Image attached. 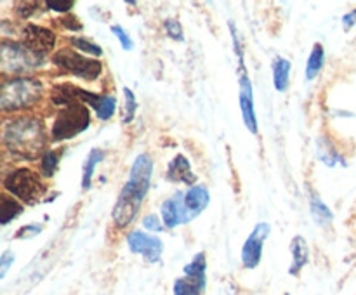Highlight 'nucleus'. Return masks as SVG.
I'll return each mask as SVG.
<instances>
[{
  "instance_id": "72a5a7b5",
  "label": "nucleus",
  "mask_w": 356,
  "mask_h": 295,
  "mask_svg": "<svg viewBox=\"0 0 356 295\" xmlns=\"http://www.w3.org/2000/svg\"><path fill=\"white\" fill-rule=\"evenodd\" d=\"M58 23L61 24L63 28H66V30H70V31H80V30H83V24L80 23V19L79 17L75 16V14H65V16H61L58 19Z\"/></svg>"
},
{
  "instance_id": "2f4dec72",
  "label": "nucleus",
  "mask_w": 356,
  "mask_h": 295,
  "mask_svg": "<svg viewBox=\"0 0 356 295\" xmlns=\"http://www.w3.org/2000/svg\"><path fill=\"white\" fill-rule=\"evenodd\" d=\"M143 228L153 235V233H162L165 226H163V221L156 214H146L143 217Z\"/></svg>"
},
{
  "instance_id": "c85d7f7f",
  "label": "nucleus",
  "mask_w": 356,
  "mask_h": 295,
  "mask_svg": "<svg viewBox=\"0 0 356 295\" xmlns=\"http://www.w3.org/2000/svg\"><path fill=\"white\" fill-rule=\"evenodd\" d=\"M42 231H44V226H42L40 222H30V224L21 226V228L16 231V235H14V238L16 239H31V238H35V236L40 235Z\"/></svg>"
},
{
  "instance_id": "aec40b11",
  "label": "nucleus",
  "mask_w": 356,
  "mask_h": 295,
  "mask_svg": "<svg viewBox=\"0 0 356 295\" xmlns=\"http://www.w3.org/2000/svg\"><path fill=\"white\" fill-rule=\"evenodd\" d=\"M323 65H325V49L320 42H316L313 45L312 52H309V58L306 61V68H305V78L306 82H313L316 76L322 73Z\"/></svg>"
},
{
  "instance_id": "f8f14e48",
  "label": "nucleus",
  "mask_w": 356,
  "mask_h": 295,
  "mask_svg": "<svg viewBox=\"0 0 356 295\" xmlns=\"http://www.w3.org/2000/svg\"><path fill=\"white\" fill-rule=\"evenodd\" d=\"M271 231V226L268 222H257L250 235L242 245V266L245 269H256L263 259V250L264 242L268 239Z\"/></svg>"
},
{
  "instance_id": "6e6552de",
  "label": "nucleus",
  "mask_w": 356,
  "mask_h": 295,
  "mask_svg": "<svg viewBox=\"0 0 356 295\" xmlns=\"http://www.w3.org/2000/svg\"><path fill=\"white\" fill-rule=\"evenodd\" d=\"M207 288V255L198 252L183 267V276L174 280V295H204Z\"/></svg>"
},
{
  "instance_id": "a211bd4d",
  "label": "nucleus",
  "mask_w": 356,
  "mask_h": 295,
  "mask_svg": "<svg viewBox=\"0 0 356 295\" xmlns=\"http://www.w3.org/2000/svg\"><path fill=\"white\" fill-rule=\"evenodd\" d=\"M271 71H273V87L278 92H287L289 85H291V71L292 62L287 58L277 56L271 65Z\"/></svg>"
},
{
  "instance_id": "f3484780",
  "label": "nucleus",
  "mask_w": 356,
  "mask_h": 295,
  "mask_svg": "<svg viewBox=\"0 0 356 295\" xmlns=\"http://www.w3.org/2000/svg\"><path fill=\"white\" fill-rule=\"evenodd\" d=\"M308 201H309V212H312L313 221L322 228L332 224L334 221V212L330 210L329 205L320 198V194L315 189L308 187Z\"/></svg>"
},
{
  "instance_id": "393cba45",
  "label": "nucleus",
  "mask_w": 356,
  "mask_h": 295,
  "mask_svg": "<svg viewBox=\"0 0 356 295\" xmlns=\"http://www.w3.org/2000/svg\"><path fill=\"white\" fill-rule=\"evenodd\" d=\"M124 92V104H122V121L124 124H131L136 118V113H138V99H136V94L132 92L131 87H124L122 89Z\"/></svg>"
},
{
  "instance_id": "412c9836",
  "label": "nucleus",
  "mask_w": 356,
  "mask_h": 295,
  "mask_svg": "<svg viewBox=\"0 0 356 295\" xmlns=\"http://www.w3.org/2000/svg\"><path fill=\"white\" fill-rule=\"evenodd\" d=\"M316 151H318V158L323 165L327 167H336L337 163L341 165H346L344 158L341 156V153L337 151L336 148L332 146L329 137H320L318 144H316Z\"/></svg>"
},
{
  "instance_id": "423d86ee",
  "label": "nucleus",
  "mask_w": 356,
  "mask_h": 295,
  "mask_svg": "<svg viewBox=\"0 0 356 295\" xmlns=\"http://www.w3.org/2000/svg\"><path fill=\"white\" fill-rule=\"evenodd\" d=\"M51 61L63 73H68L86 82H96L103 73V62L72 47H63L56 51Z\"/></svg>"
},
{
  "instance_id": "bb28decb",
  "label": "nucleus",
  "mask_w": 356,
  "mask_h": 295,
  "mask_svg": "<svg viewBox=\"0 0 356 295\" xmlns=\"http://www.w3.org/2000/svg\"><path fill=\"white\" fill-rule=\"evenodd\" d=\"M163 30H165L167 37H169L170 40L184 42L183 26H181L179 21L174 19V17H167V19H163Z\"/></svg>"
},
{
  "instance_id": "20e7f679",
  "label": "nucleus",
  "mask_w": 356,
  "mask_h": 295,
  "mask_svg": "<svg viewBox=\"0 0 356 295\" xmlns=\"http://www.w3.org/2000/svg\"><path fill=\"white\" fill-rule=\"evenodd\" d=\"M3 191L16 200L26 205H37L44 201V193L47 191L42 176L28 167H16L3 176Z\"/></svg>"
},
{
  "instance_id": "dca6fc26",
  "label": "nucleus",
  "mask_w": 356,
  "mask_h": 295,
  "mask_svg": "<svg viewBox=\"0 0 356 295\" xmlns=\"http://www.w3.org/2000/svg\"><path fill=\"white\" fill-rule=\"evenodd\" d=\"M291 253H292V264L289 267V274L298 276L302 271V267L309 262V246L305 236L296 235L291 242Z\"/></svg>"
},
{
  "instance_id": "0eeeda50",
  "label": "nucleus",
  "mask_w": 356,
  "mask_h": 295,
  "mask_svg": "<svg viewBox=\"0 0 356 295\" xmlns=\"http://www.w3.org/2000/svg\"><path fill=\"white\" fill-rule=\"evenodd\" d=\"M0 65H2L3 75L6 73L24 75V73H31L35 69L44 68L45 58L31 52L21 42L3 38L2 44H0Z\"/></svg>"
},
{
  "instance_id": "c756f323",
  "label": "nucleus",
  "mask_w": 356,
  "mask_h": 295,
  "mask_svg": "<svg viewBox=\"0 0 356 295\" xmlns=\"http://www.w3.org/2000/svg\"><path fill=\"white\" fill-rule=\"evenodd\" d=\"M44 6L47 7V10H52V12L58 14H70L72 9L75 7V2L73 0H45Z\"/></svg>"
},
{
  "instance_id": "39448f33",
  "label": "nucleus",
  "mask_w": 356,
  "mask_h": 295,
  "mask_svg": "<svg viewBox=\"0 0 356 295\" xmlns=\"http://www.w3.org/2000/svg\"><path fill=\"white\" fill-rule=\"evenodd\" d=\"M89 106L82 103H70L59 108L51 127V142H65L83 134L90 127Z\"/></svg>"
},
{
  "instance_id": "9b49d317",
  "label": "nucleus",
  "mask_w": 356,
  "mask_h": 295,
  "mask_svg": "<svg viewBox=\"0 0 356 295\" xmlns=\"http://www.w3.org/2000/svg\"><path fill=\"white\" fill-rule=\"evenodd\" d=\"M56 42L58 37L51 28L33 23H26L21 28V44L42 58H47V54L54 51Z\"/></svg>"
},
{
  "instance_id": "ddd939ff",
  "label": "nucleus",
  "mask_w": 356,
  "mask_h": 295,
  "mask_svg": "<svg viewBox=\"0 0 356 295\" xmlns=\"http://www.w3.org/2000/svg\"><path fill=\"white\" fill-rule=\"evenodd\" d=\"M163 226L167 229H176L177 226H184L191 222L190 214L184 205V191H176L170 198H167L160 207Z\"/></svg>"
},
{
  "instance_id": "473e14b6",
  "label": "nucleus",
  "mask_w": 356,
  "mask_h": 295,
  "mask_svg": "<svg viewBox=\"0 0 356 295\" xmlns=\"http://www.w3.org/2000/svg\"><path fill=\"white\" fill-rule=\"evenodd\" d=\"M14 260H16V253H14L10 248L3 250L2 255H0V280H3V278L7 276V273H9Z\"/></svg>"
},
{
  "instance_id": "7c9ffc66",
  "label": "nucleus",
  "mask_w": 356,
  "mask_h": 295,
  "mask_svg": "<svg viewBox=\"0 0 356 295\" xmlns=\"http://www.w3.org/2000/svg\"><path fill=\"white\" fill-rule=\"evenodd\" d=\"M40 6H42L40 2H16L14 3V10H16V14L19 17L28 19V17H31L35 12H37V9Z\"/></svg>"
},
{
  "instance_id": "f257e3e1",
  "label": "nucleus",
  "mask_w": 356,
  "mask_h": 295,
  "mask_svg": "<svg viewBox=\"0 0 356 295\" xmlns=\"http://www.w3.org/2000/svg\"><path fill=\"white\" fill-rule=\"evenodd\" d=\"M155 170V162L148 153H139L132 162L129 177L118 193L117 201L111 210V221L117 229H125L136 221L143 201L148 196L152 187V177Z\"/></svg>"
},
{
  "instance_id": "6ab92c4d",
  "label": "nucleus",
  "mask_w": 356,
  "mask_h": 295,
  "mask_svg": "<svg viewBox=\"0 0 356 295\" xmlns=\"http://www.w3.org/2000/svg\"><path fill=\"white\" fill-rule=\"evenodd\" d=\"M104 156H106V151L101 148H92L89 153H87L82 165V180H80V186H82L83 191L90 189V186H92L94 170H96V167L103 162Z\"/></svg>"
},
{
  "instance_id": "b1692460",
  "label": "nucleus",
  "mask_w": 356,
  "mask_h": 295,
  "mask_svg": "<svg viewBox=\"0 0 356 295\" xmlns=\"http://www.w3.org/2000/svg\"><path fill=\"white\" fill-rule=\"evenodd\" d=\"M59 160H61V155H59V153H56L54 149H47V151L40 156V162H38L40 176L45 177V179L54 177L56 170H58L59 167Z\"/></svg>"
},
{
  "instance_id": "5701e85b",
  "label": "nucleus",
  "mask_w": 356,
  "mask_h": 295,
  "mask_svg": "<svg viewBox=\"0 0 356 295\" xmlns=\"http://www.w3.org/2000/svg\"><path fill=\"white\" fill-rule=\"evenodd\" d=\"M68 42L75 51H80L82 54L92 56V58H101L103 56V47L97 45L96 42L89 40L87 37H70Z\"/></svg>"
},
{
  "instance_id": "1a4fd4ad",
  "label": "nucleus",
  "mask_w": 356,
  "mask_h": 295,
  "mask_svg": "<svg viewBox=\"0 0 356 295\" xmlns=\"http://www.w3.org/2000/svg\"><path fill=\"white\" fill-rule=\"evenodd\" d=\"M236 75H238V104L242 111L243 125L252 135H257L259 132V121L256 115V101H254V87L252 80L249 76L247 65H236Z\"/></svg>"
},
{
  "instance_id": "4be33fe9",
  "label": "nucleus",
  "mask_w": 356,
  "mask_h": 295,
  "mask_svg": "<svg viewBox=\"0 0 356 295\" xmlns=\"http://www.w3.org/2000/svg\"><path fill=\"white\" fill-rule=\"evenodd\" d=\"M23 212H24L23 203H19L16 198L10 196V194H7L6 191H3L2 193V210H0V224L6 228V226H9L14 219L19 217Z\"/></svg>"
},
{
  "instance_id": "4468645a",
  "label": "nucleus",
  "mask_w": 356,
  "mask_h": 295,
  "mask_svg": "<svg viewBox=\"0 0 356 295\" xmlns=\"http://www.w3.org/2000/svg\"><path fill=\"white\" fill-rule=\"evenodd\" d=\"M165 179L174 184H184V186H195L197 184V176L191 169V162L183 155L177 153L169 162L165 170Z\"/></svg>"
},
{
  "instance_id": "a878e982",
  "label": "nucleus",
  "mask_w": 356,
  "mask_h": 295,
  "mask_svg": "<svg viewBox=\"0 0 356 295\" xmlns=\"http://www.w3.org/2000/svg\"><path fill=\"white\" fill-rule=\"evenodd\" d=\"M115 111H117V97H115L113 94H103L99 106H97V110L94 111L97 120L108 121L111 117H113Z\"/></svg>"
},
{
  "instance_id": "cd10ccee",
  "label": "nucleus",
  "mask_w": 356,
  "mask_h": 295,
  "mask_svg": "<svg viewBox=\"0 0 356 295\" xmlns=\"http://www.w3.org/2000/svg\"><path fill=\"white\" fill-rule=\"evenodd\" d=\"M110 31L117 37L118 44H120V47L124 49V51L129 52L134 49V40H132L131 35H129V31L125 30L124 26H120V24H111Z\"/></svg>"
},
{
  "instance_id": "f03ea898",
  "label": "nucleus",
  "mask_w": 356,
  "mask_h": 295,
  "mask_svg": "<svg viewBox=\"0 0 356 295\" xmlns=\"http://www.w3.org/2000/svg\"><path fill=\"white\" fill-rule=\"evenodd\" d=\"M2 144L6 151L19 160H37L47 149L44 120L35 115H16L2 125Z\"/></svg>"
},
{
  "instance_id": "7ed1b4c3",
  "label": "nucleus",
  "mask_w": 356,
  "mask_h": 295,
  "mask_svg": "<svg viewBox=\"0 0 356 295\" xmlns=\"http://www.w3.org/2000/svg\"><path fill=\"white\" fill-rule=\"evenodd\" d=\"M42 99H44V82L37 76L3 78L0 89V106L6 113L33 110Z\"/></svg>"
},
{
  "instance_id": "2eb2a0df",
  "label": "nucleus",
  "mask_w": 356,
  "mask_h": 295,
  "mask_svg": "<svg viewBox=\"0 0 356 295\" xmlns=\"http://www.w3.org/2000/svg\"><path fill=\"white\" fill-rule=\"evenodd\" d=\"M211 203V191L204 184H195L190 189L184 191V205L190 214V219H197Z\"/></svg>"
},
{
  "instance_id": "f704fd0d",
  "label": "nucleus",
  "mask_w": 356,
  "mask_h": 295,
  "mask_svg": "<svg viewBox=\"0 0 356 295\" xmlns=\"http://www.w3.org/2000/svg\"><path fill=\"white\" fill-rule=\"evenodd\" d=\"M341 23H343V30L348 33V31H350L351 28L356 24V9H351L350 12L344 14L343 19H341Z\"/></svg>"
},
{
  "instance_id": "9d476101",
  "label": "nucleus",
  "mask_w": 356,
  "mask_h": 295,
  "mask_svg": "<svg viewBox=\"0 0 356 295\" xmlns=\"http://www.w3.org/2000/svg\"><path fill=\"white\" fill-rule=\"evenodd\" d=\"M125 242H127V248L136 255H141L146 262L156 264L162 259L163 242L156 235L134 229V231L127 233Z\"/></svg>"
}]
</instances>
